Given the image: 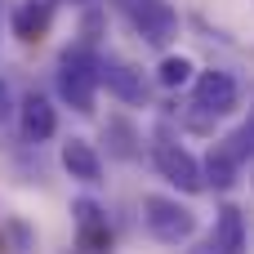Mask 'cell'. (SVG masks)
<instances>
[{
    "instance_id": "obj_1",
    "label": "cell",
    "mask_w": 254,
    "mask_h": 254,
    "mask_svg": "<svg viewBox=\"0 0 254 254\" xmlns=\"http://www.w3.org/2000/svg\"><path fill=\"white\" fill-rule=\"evenodd\" d=\"M98 58L103 54H94L89 45H71V49H63L58 71H54L58 98L80 116H94V103H98V85H103L98 80Z\"/></svg>"
},
{
    "instance_id": "obj_2",
    "label": "cell",
    "mask_w": 254,
    "mask_h": 254,
    "mask_svg": "<svg viewBox=\"0 0 254 254\" xmlns=\"http://www.w3.org/2000/svg\"><path fill=\"white\" fill-rule=\"evenodd\" d=\"M143 228L161 241V246H183L196 237V214L179 201V196H143Z\"/></svg>"
},
{
    "instance_id": "obj_3",
    "label": "cell",
    "mask_w": 254,
    "mask_h": 254,
    "mask_svg": "<svg viewBox=\"0 0 254 254\" xmlns=\"http://www.w3.org/2000/svg\"><path fill=\"white\" fill-rule=\"evenodd\" d=\"M152 161H156V170H161V179L165 183H174L183 196H196V192H205V170H201V161L179 143V138H170V134H161L156 143H152Z\"/></svg>"
},
{
    "instance_id": "obj_4",
    "label": "cell",
    "mask_w": 254,
    "mask_h": 254,
    "mask_svg": "<svg viewBox=\"0 0 254 254\" xmlns=\"http://www.w3.org/2000/svg\"><path fill=\"white\" fill-rule=\"evenodd\" d=\"M116 9L134 22V31L147 45H170L179 36V13L170 0H116Z\"/></svg>"
},
{
    "instance_id": "obj_5",
    "label": "cell",
    "mask_w": 254,
    "mask_h": 254,
    "mask_svg": "<svg viewBox=\"0 0 254 254\" xmlns=\"http://www.w3.org/2000/svg\"><path fill=\"white\" fill-rule=\"evenodd\" d=\"M237 103H241V85H237L232 71L210 67V71L196 76V85H192V107H196L201 116H228Z\"/></svg>"
},
{
    "instance_id": "obj_6",
    "label": "cell",
    "mask_w": 254,
    "mask_h": 254,
    "mask_svg": "<svg viewBox=\"0 0 254 254\" xmlns=\"http://www.w3.org/2000/svg\"><path fill=\"white\" fill-rule=\"evenodd\" d=\"M71 223H76V250L80 254H112V228H107V210L89 196L71 201Z\"/></svg>"
},
{
    "instance_id": "obj_7",
    "label": "cell",
    "mask_w": 254,
    "mask_h": 254,
    "mask_svg": "<svg viewBox=\"0 0 254 254\" xmlns=\"http://www.w3.org/2000/svg\"><path fill=\"white\" fill-rule=\"evenodd\" d=\"M98 80L107 85V94H116L121 103H147V80L134 63L116 58V54H103L98 58Z\"/></svg>"
},
{
    "instance_id": "obj_8",
    "label": "cell",
    "mask_w": 254,
    "mask_h": 254,
    "mask_svg": "<svg viewBox=\"0 0 254 254\" xmlns=\"http://www.w3.org/2000/svg\"><path fill=\"white\" fill-rule=\"evenodd\" d=\"M18 125H22V138L27 143H45V138H54L58 134V112H54V103L45 98V94H22V103H18Z\"/></svg>"
},
{
    "instance_id": "obj_9",
    "label": "cell",
    "mask_w": 254,
    "mask_h": 254,
    "mask_svg": "<svg viewBox=\"0 0 254 254\" xmlns=\"http://www.w3.org/2000/svg\"><path fill=\"white\" fill-rule=\"evenodd\" d=\"M205 254H246V214H241V205H232V201L219 205Z\"/></svg>"
},
{
    "instance_id": "obj_10",
    "label": "cell",
    "mask_w": 254,
    "mask_h": 254,
    "mask_svg": "<svg viewBox=\"0 0 254 254\" xmlns=\"http://www.w3.org/2000/svg\"><path fill=\"white\" fill-rule=\"evenodd\" d=\"M58 156H63V170L76 183H85V188H98L103 183V156H98V147L89 138H67Z\"/></svg>"
},
{
    "instance_id": "obj_11",
    "label": "cell",
    "mask_w": 254,
    "mask_h": 254,
    "mask_svg": "<svg viewBox=\"0 0 254 254\" xmlns=\"http://www.w3.org/2000/svg\"><path fill=\"white\" fill-rule=\"evenodd\" d=\"M49 22H54V0H18L13 13H9V31L31 45V40H45L49 36Z\"/></svg>"
},
{
    "instance_id": "obj_12",
    "label": "cell",
    "mask_w": 254,
    "mask_h": 254,
    "mask_svg": "<svg viewBox=\"0 0 254 254\" xmlns=\"http://www.w3.org/2000/svg\"><path fill=\"white\" fill-rule=\"evenodd\" d=\"M201 170H205V188H214V192H228L232 183H237V174H241V161L223 147V138L210 147V156L201 161Z\"/></svg>"
},
{
    "instance_id": "obj_13",
    "label": "cell",
    "mask_w": 254,
    "mask_h": 254,
    "mask_svg": "<svg viewBox=\"0 0 254 254\" xmlns=\"http://www.w3.org/2000/svg\"><path fill=\"white\" fill-rule=\"evenodd\" d=\"M103 138H107V152H112V156H121V161H134V156H138V129H134L125 116H107Z\"/></svg>"
},
{
    "instance_id": "obj_14",
    "label": "cell",
    "mask_w": 254,
    "mask_h": 254,
    "mask_svg": "<svg viewBox=\"0 0 254 254\" xmlns=\"http://www.w3.org/2000/svg\"><path fill=\"white\" fill-rule=\"evenodd\" d=\"M196 67H192V58L188 54H165L161 58V67H156V85L161 89H183V85H196Z\"/></svg>"
},
{
    "instance_id": "obj_15",
    "label": "cell",
    "mask_w": 254,
    "mask_h": 254,
    "mask_svg": "<svg viewBox=\"0 0 254 254\" xmlns=\"http://www.w3.org/2000/svg\"><path fill=\"white\" fill-rule=\"evenodd\" d=\"M223 147H228V152H232L241 165H246V161L254 156V107H250V121H246L237 134H228V138H223Z\"/></svg>"
},
{
    "instance_id": "obj_16",
    "label": "cell",
    "mask_w": 254,
    "mask_h": 254,
    "mask_svg": "<svg viewBox=\"0 0 254 254\" xmlns=\"http://www.w3.org/2000/svg\"><path fill=\"white\" fill-rule=\"evenodd\" d=\"M9 116H13V98H9V85L0 80V125H4Z\"/></svg>"
}]
</instances>
